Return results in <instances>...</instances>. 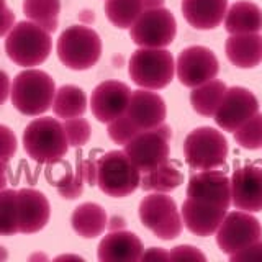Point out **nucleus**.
Instances as JSON below:
<instances>
[{
	"mask_svg": "<svg viewBox=\"0 0 262 262\" xmlns=\"http://www.w3.org/2000/svg\"><path fill=\"white\" fill-rule=\"evenodd\" d=\"M36 259H43V260H46L48 257L43 256V254H33V256L30 257V260H36Z\"/></svg>",
	"mask_w": 262,
	"mask_h": 262,
	"instance_id": "obj_45",
	"label": "nucleus"
},
{
	"mask_svg": "<svg viewBox=\"0 0 262 262\" xmlns=\"http://www.w3.org/2000/svg\"><path fill=\"white\" fill-rule=\"evenodd\" d=\"M108 136L113 143L125 146L131 138H135L138 135L136 128L131 125V121L126 118V115H121L120 118L113 120L112 123H108Z\"/></svg>",
	"mask_w": 262,
	"mask_h": 262,
	"instance_id": "obj_34",
	"label": "nucleus"
},
{
	"mask_svg": "<svg viewBox=\"0 0 262 262\" xmlns=\"http://www.w3.org/2000/svg\"><path fill=\"white\" fill-rule=\"evenodd\" d=\"M128 72L141 89L161 90L174 79V57L164 48H139L131 56Z\"/></svg>",
	"mask_w": 262,
	"mask_h": 262,
	"instance_id": "obj_5",
	"label": "nucleus"
},
{
	"mask_svg": "<svg viewBox=\"0 0 262 262\" xmlns=\"http://www.w3.org/2000/svg\"><path fill=\"white\" fill-rule=\"evenodd\" d=\"M61 0H23L25 16L49 33L57 30Z\"/></svg>",
	"mask_w": 262,
	"mask_h": 262,
	"instance_id": "obj_28",
	"label": "nucleus"
},
{
	"mask_svg": "<svg viewBox=\"0 0 262 262\" xmlns=\"http://www.w3.org/2000/svg\"><path fill=\"white\" fill-rule=\"evenodd\" d=\"M226 90L228 87L225 82L216 79L205 82V84L199 87H193L190 94L192 108L199 115H202V117H215Z\"/></svg>",
	"mask_w": 262,
	"mask_h": 262,
	"instance_id": "obj_25",
	"label": "nucleus"
},
{
	"mask_svg": "<svg viewBox=\"0 0 262 262\" xmlns=\"http://www.w3.org/2000/svg\"><path fill=\"white\" fill-rule=\"evenodd\" d=\"M170 138V126L162 123L158 128L141 131L135 138H131L125 144L123 151L126 152L131 162L144 174V172H149L169 161Z\"/></svg>",
	"mask_w": 262,
	"mask_h": 262,
	"instance_id": "obj_9",
	"label": "nucleus"
},
{
	"mask_svg": "<svg viewBox=\"0 0 262 262\" xmlns=\"http://www.w3.org/2000/svg\"><path fill=\"white\" fill-rule=\"evenodd\" d=\"M141 223L164 241L176 239L182 233L184 220L177 210L174 199L161 192H152L139 203Z\"/></svg>",
	"mask_w": 262,
	"mask_h": 262,
	"instance_id": "obj_8",
	"label": "nucleus"
},
{
	"mask_svg": "<svg viewBox=\"0 0 262 262\" xmlns=\"http://www.w3.org/2000/svg\"><path fill=\"white\" fill-rule=\"evenodd\" d=\"M184 182V176L174 162H164L159 167L149 172H144L141 176V187L146 192H161L167 193L177 188Z\"/></svg>",
	"mask_w": 262,
	"mask_h": 262,
	"instance_id": "obj_26",
	"label": "nucleus"
},
{
	"mask_svg": "<svg viewBox=\"0 0 262 262\" xmlns=\"http://www.w3.org/2000/svg\"><path fill=\"white\" fill-rule=\"evenodd\" d=\"M234 139L244 149H259L262 147V113H256L234 131Z\"/></svg>",
	"mask_w": 262,
	"mask_h": 262,
	"instance_id": "obj_31",
	"label": "nucleus"
},
{
	"mask_svg": "<svg viewBox=\"0 0 262 262\" xmlns=\"http://www.w3.org/2000/svg\"><path fill=\"white\" fill-rule=\"evenodd\" d=\"M228 152V141L223 133L210 126L190 131L184 141L185 162L195 170H210L223 166Z\"/></svg>",
	"mask_w": 262,
	"mask_h": 262,
	"instance_id": "obj_7",
	"label": "nucleus"
},
{
	"mask_svg": "<svg viewBox=\"0 0 262 262\" xmlns=\"http://www.w3.org/2000/svg\"><path fill=\"white\" fill-rule=\"evenodd\" d=\"M229 260H262V239L246 246L244 249L237 251L229 256Z\"/></svg>",
	"mask_w": 262,
	"mask_h": 262,
	"instance_id": "obj_36",
	"label": "nucleus"
},
{
	"mask_svg": "<svg viewBox=\"0 0 262 262\" xmlns=\"http://www.w3.org/2000/svg\"><path fill=\"white\" fill-rule=\"evenodd\" d=\"M87 110V97L77 85H62L56 92L53 112L57 118L69 120L82 117Z\"/></svg>",
	"mask_w": 262,
	"mask_h": 262,
	"instance_id": "obj_27",
	"label": "nucleus"
},
{
	"mask_svg": "<svg viewBox=\"0 0 262 262\" xmlns=\"http://www.w3.org/2000/svg\"><path fill=\"white\" fill-rule=\"evenodd\" d=\"M0 131H2V162L7 164L13 158V154L16 152V138L10 131V128L7 126H0Z\"/></svg>",
	"mask_w": 262,
	"mask_h": 262,
	"instance_id": "obj_37",
	"label": "nucleus"
},
{
	"mask_svg": "<svg viewBox=\"0 0 262 262\" xmlns=\"http://www.w3.org/2000/svg\"><path fill=\"white\" fill-rule=\"evenodd\" d=\"M177 23L164 7L144 10L129 28V38L141 48H166L176 38Z\"/></svg>",
	"mask_w": 262,
	"mask_h": 262,
	"instance_id": "obj_10",
	"label": "nucleus"
},
{
	"mask_svg": "<svg viewBox=\"0 0 262 262\" xmlns=\"http://www.w3.org/2000/svg\"><path fill=\"white\" fill-rule=\"evenodd\" d=\"M77 169L80 170V174L84 176L87 185H90V187L97 185V177H98L97 161H92V159H80V161H77Z\"/></svg>",
	"mask_w": 262,
	"mask_h": 262,
	"instance_id": "obj_38",
	"label": "nucleus"
},
{
	"mask_svg": "<svg viewBox=\"0 0 262 262\" xmlns=\"http://www.w3.org/2000/svg\"><path fill=\"white\" fill-rule=\"evenodd\" d=\"M131 90L126 84L118 80H105L98 84L92 97H90V108L94 117L100 123H112L126 113L131 100Z\"/></svg>",
	"mask_w": 262,
	"mask_h": 262,
	"instance_id": "obj_14",
	"label": "nucleus"
},
{
	"mask_svg": "<svg viewBox=\"0 0 262 262\" xmlns=\"http://www.w3.org/2000/svg\"><path fill=\"white\" fill-rule=\"evenodd\" d=\"M220 64L215 53L205 46H188L177 57L176 72L184 87H199L216 79Z\"/></svg>",
	"mask_w": 262,
	"mask_h": 262,
	"instance_id": "obj_12",
	"label": "nucleus"
},
{
	"mask_svg": "<svg viewBox=\"0 0 262 262\" xmlns=\"http://www.w3.org/2000/svg\"><path fill=\"white\" fill-rule=\"evenodd\" d=\"M188 199L229 208L231 205V179L220 170H202L190 177L187 185Z\"/></svg>",
	"mask_w": 262,
	"mask_h": 262,
	"instance_id": "obj_15",
	"label": "nucleus"
},
{
	"mask_svg": "<svg viewBox=\"0 0 262 262\" xmlns=\"http://www.w3.org/2000/svg\"><path fill=\"white\" fill-rule=\"evenodd\" d=\"M141 260H170V252L164 251L162 248H149L143 252Z\"/></svg>",
	"mask_w": 262,
	"mask_h": 262,
	"instance_id": "obj_39",
	"label": "nucleus"
},
{
	"mask_svg": "<svg viewBox=\"0 0 262 262\" xmlns=\"http://www.w3.org/2000/svg\"><path fill=\"white\" fill-rule=\"evenodd\" d=\"M4 12H5V20H4V28H2V36H7L8 33H10V30L13 28L15 16L13 13H10V10H8L5 4H4Z\"/></svg>",
	"mask_w": 262,
	"mask_h": 262,
	"instance_id": "obj_40",
	"label": "nucleus"
},
{
	"mask_svg": "<svg viewBox=\"0 0 262 262\" xmlns=\"http://www.w3.org/2000/svg\"><path fill=\"white\" fill-rule=\"evenodd\" d=\"M5 51L16 66H39L51 53V33L33 21H20L5 36Z\"/></svg>",
	"mask_w": 262,
	"mask_h": 262,
	"instance_id": "obj_3",
	"label": "nucleus"
},
{
	"mask_svg": "<svg viewBox=\"0 0 262 262\" xmlns=\"http://www.w3.org/2000/svg\"><path fill=\"white\" fill-rule=\"evenodd\" d=\"M69 260V259H74V260H84L80 256H72V254H64V256H59V257H56V260Z\"/></svg>",
	"mask_w": 262,
	"mask_h": 262,
	"instance_id": "obj_43",
	"label": "nucleus"
},
{
	"mask_svg": "<svg viewBox=\"0 0 262 262\" xmlns=\"http://www.w3.org/2000/svg\"><path fill=\"white\" fill-rule=\"evenodd\" d=\"M0 231L4 236H13L20 233L18 215V190L4 188L0 193Z\"/></svg>",
	"mask_w": 262,
	"mask_h": 262,
	"instance_id": "obj_30",
	"label": "nucleus"
},
{
	"mask_svg": "<svg viewBox=\"0 0 262 262\" xmlns=\"http://www.w3.org/2000/svg\"><path fill=\"white\" fill-rule=\"evenodd\" d=\"M144 252L141 239L131 231L112 229L98 244V260L102 262H135Z\"/></svg>",
	"mask_w": 262,
	"mask_h": 262,
	"instance_id": "obj_19",
	"label": "nucleus"
},
{
	"mask_svg": "<svg viewBox=\"0 0 262 262\" xmlns=\"http://www.w3.org/2000/svg\"><path fill=\"white\" fill-rule=\"evenodd\" d=\"M56 92L54 80L48 72L27 69L15 76L10 97L13 106L20 113L27 117H39L53 106Z\"/></svg>",
	"mask_w": 262,
	"mask_h": 262,
	"instance_id": "obj_1",
	"label": "nucleus"
},
{
	"mask_svg": "<svg viewBox=\"0 0 262 262\" xmlns=\"http://www.w3.org/2000/svg\"><path fill=\"white\" fill-rule=\"evenodd\" d=\"M98 188L113 199H123L141 185V174L125 151H110L97 161Z\"/></svg>",
	"mask_w": 262,
	"mask_h": 262,
	"instance_id": "obj_6",
	"label": "nucleus"
},
{
	"mask_svg": "<svg viewBox=\"0 0 262 262\" xmlns=\"http://www.w3.org/2000/svg\"><path fill=\"white\" fill-rule=\"evenodd\" d=\"M257 112L259 102L249 89L229 87L215 113V121L221 129L234 133Z\"/></svg>",
	"mask_w": 262,
	"mask_h": 262,
	"instance_id": "obj_13",
	"label": "nucleus"
},
{
	"mask_svg": "<svg viewBox=\"0 0 262 262\" xmlns=\"http://www.w3.org/2000/svg\"><path fill=\"white\" fill-rule=\"evenodd\" d=\"M18 215L20 233L35 234L41 231L51 216V207L46 196L35 188L18 190Z\"/></svg>",
	"mask_w": 262,
	"mask_h": 262,
	"instance_id": "obj_20",
	"label": "nucleus"
},
{
	"mask_svg": "<svg viewBox=\"0 0 262 262\" xmlns=\"http://www.w3.org/2000/svg\"><path fill=\"white\" fill-rule=\"evenodd\" d=\"M143 12V0H106L105 2L106 18L120 30L133 27Z\"/></svg>",
	"mask_w": 262,
	"mask_h": 262,
	"instance_id": "obj_29",
	"label": "nucleus"
},
{
	"mask_svg": "<svg viewBox=\"0 0 262 262\" xmlns=\"http://www.w3.org/2000/svg\"><path fill=\"white\" fill-rule=\"evenodd\" d=\"M57 57L72 71L94 68L102 54V39L97 31L85 25H74L61 33L57 39Z\"/></svg>",
	"mask_w": 262,
	"mask_h": 262,
	"instance_id": "obj_4",
	"label": "nucleus"
},
{
	"mask_svg": "<svg viewBox=\"0 0 262 262\" xmlns=\"http://www.w3.org/2000/svg\"><path fill=\"white\" fill-rule=\"evenodd\" d=\"M226 57L239 69H252L262 62V35H231L225 45Z\"/></svg>",
	"mask_w": 262,
	"mask_h": 262,
	"instance_id": "obj_22",
	"label": "nucleus"
},
{
	"mask_svg": "<svg viewBox=\"0 0 262 262\" xmlns=\"http://www.w3.org/2000/svg\"><path fill=\"white\" fill-rule=\"evenodd\" d=\"M80 20L84 21V23H92L95 20V16H94V12H90V10H84L80 13Z\"/></svg>",
	"mask_w": 262,
	"mask_h": 262,
	"instance_id": "obj_42",
	"label": "nucleus"
},
{
	"mask_svg": "<svg viewBox=\"0 0 262 262\" xmlns=\"http://www.w3.org/2000/svg\"><path fill=\"white\" fill-rule=\"evenodd\" d=\"M184 18L196 30H215L223 23L228 0H182Z\"/></svg>",
	"mask_w": 262,
	"mask_h": 262,
	"instance_id": "obj_21",
	"label": "nucleus"
},
{
	"mask_svg": "<svg viewBox=\"0 0 262 262\" xmlns=\"http://www.w3.org/2000/svg\"><path fill=\"white\" fill-rule=\"evenodd\" d=\"M225 30L229 35L262 31V10L252 2H236L226 12Z\"/></svg>",
	"mask_w": 262,
	"mask_h": 262,
	"instance_id": "obj_24",
	"label": "nucleus"
},
{
	"mask_svg": "<svg viewBox=\"0 0 262 262\" xmlns=\"http://www.w3.org/2000/svg\"><path fill=\"white\" fill-rule=\"evenodd\" d=\"M64 125L56 118H36L23 131V147L33 161L54 164L61 161L69 149Z\"/></svg>",
	"mask_w": 262,
	"mask_h": 262,
	"instance_id": "obj_2",
	"label": "nucleus"
},
{
	"mask_svg": "<svg viewBox=\"0 0 262 262\" xmlns=\"http://www.w3.org/2000/svg\"><path fill=\"white\" fill-rule=\"evenodd\" d=\"M231 203L236 210L262 211V166H243L233 172Z\"/></svg>",
	"mask_w": 262,
	"mask_h": 262,
	"instance_id": "obj_17",
	"label": "nucleus"
},
{
	"mask_svg": "<svg viewBox=\"0 0 262 262\" xmlns=\"http://www.w3.org/2000/svg\"><path fill=\"white\" fill-rule=\"evenodd\" d=\"M166 102L162 97L147 89H138L131 94V100L126 108V118L136 128L138 133L154 129L166 121Z\"/></svg>",
	"mask_w": 262,
	"mask_h": 262,
	"instance_id": "obj_16",
	"label": "nucleus"
},
{
	"mask_svg": "<svg viewBox=\"0 0 262 262\" xmlns=\"http://www.w3.org/2000/svg\"><path fill=\"white\" fill-rule=\"evenodd\" d=\"M72 229L84 239H94L100 236L108 226L106 211L97 203H82L71 216Z\"/></svg>",
	"mask_w": 262,
	"mask_h": 262,
	"instance_id": "obj_23",
	"label": "nucleus"
},
{
	"mask_svg": "<svg viewBox=\"0 0 262 262\" xmlns=\"http://www.w3.org/2000/svg\"><path fill=\"white\" fill-rule=\"evenodd\" d=\"M144 10H151V8H159L164 7V0H143Z\"/></svg>",
	"mask_w": 262,
	"mask_h": 262,
	"instance_id": "obj_41",
	"label": "nucleus"
},
{
	"mask_svg": "<svg viewBox=\"0 0 262 262\" xmlns=\"http://www.w3.org/2000/svg\"><path fill=\"white\" fill-rule=\"evenodd\" d=\"M170 259L172 260H207L205 257V254L193 248V246H187V244H182V246H177L170 251Z\"/></svg>",
	"mask_w": 262,
	"mask_h": 262,
	"instance_id": "obj_35",
	"label": "nucleus"
},
{
	"mask_svg": "<svg viewBox=\"0 0 262 262\" xmlns=\"http://www.w3.org/2000/svg\"><path fill=\"white\" fill-rule=\"evenodd\" d=\"M262 239V226L248 211L226 213L223 223L216 231L218 248L228 256L244 249L246 246Z\"/></svg>",
	"mask_w": 262,
	"mask_h": 262,
	"instance_id": "obj_11",
	"label": "nucleus"
},
{
	"mask_svg": "<svg viewBox=\"0 0 262 262\" xmlns=\"http://www.w3.org/2000/svg\"><path fill=\"white\" fill-rule=\"evenodd\" d=\"M56 185V190L64 200H76L84 192L85 179L80 174V170L76 169V172H66V176H62Z\"/></svg>",
	"mask_w": 262,
	"mask_h": 262,
	"instance_id": "obj_32",
	"label": "nucleus"
},
{
	"mask_svg": "<svg viewBox=\"0 0 262 262\" xmlns=\"http://www.w3.org/2000/svg\"><path fill=\"white\" fill-rule=\"evenodd\" d=\"M226 208H221L218 205L199 202L193 199H188L182 203L180 215L184 220V226L190 233L207 237L218 231L220 225L223 223L226 216Z\"/></svg>",
	"mask_w": 262,
	"mask_h": 262,
	"instance_id": "obj_18",
	"label": "nucleus"
},
{
	"mask_svg": "<svg viewBox=\"0 0 262 262\" xmlns=\"http://www.w3.org/2000/svg\"><path fill=\"white\" fill-rule=\"evenodd\" d=\"M64 131H66V136H68V141L71 146L74 147H80L87 144V141L90 139V125L85 118L77 117V118H69V120H64Z\"/></svg>",
	"mask_w": 262,
	"mask_h": 262,
	"instance_id": "obj_33",
	"label": "nucleus"
},
{
	"mask_svg": "<svg viewBox=\"0 0 262 262\" xmlns=\"http://www.w3.org/2000/svg\"><path fill=\"white\" fill-rule=\"evenodd\" d=\"M4 82H5V92H4L2 100L5 102V100H7V97H8V92H10V90H8V77H7V74H5V72H4Z\"/></svg>",
	"mask_w": 262,
	"mask_h": 262,
	"instance_id": "obj_44",
	"label": "nucleus"
}]
</instances>
